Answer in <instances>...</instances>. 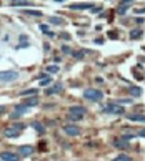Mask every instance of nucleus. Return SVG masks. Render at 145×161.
Returning <instances> with one entry per match:
<instances>
[{
    "instance_id": "21",
    "label": "nucleus",
    "mask_w": 145,
    "mask_h": 161,
    "mask_svg": "<svg viewBox=\"0 0 145 161\" xmlns=\"http://www.w3.org/2000/svg\"><path fill=\"white\" fill-rule=\"evenodd\" d=\"M37 90L35 88H30V90H25V91H22V96H28V95H35Z\"/></svg>"
},
{
    "instance_id": "11",
    "label": "nucleus",
    "mask_w": 145,
    "mask_h": 161,
    "mask_svg": "<svg viewBox=\"0 0 145 161\" xmlns=\"http://www.w3.org/2000/svg\"><path fill=\"white\" fill-rule=\"evenodd\" d=\"M63 85L62 83H55L53 86H50V88L45 90V95H53V93H58V91H62Z\"/></svg>"
},
{
    "instance_id": "4",
    "label": "nucleus",
    "mask_w": 145,
    "mask_h": 161,
    "mask_svg": "<svg viewBox=\"0 0 145 161\" xmlns=\"http://www.w3.org/2000/svg\"><path fill=\"white\" fill-rule=\"evenodd\" d=\"M104 111L105 113H112V115H122L124 113V108H122L120 105H117L115 101H112V103H109L104 108Z\"/></svg>"
},
{
    "instance_id": "12",
    "label": "nucleus",
    "mask_w": 145,
    "mask_h": 161,
    "mask_svg": "<svg viewBox=\"0 0 145 161\" xmlns=\"http://www.w3.org/2000/svg\"><path fill=\"white\" fill-rule=\"evenodd\" d=\"M72 10H85V8H93V4H72Z\"/></svg>"
},
{
    "instance_id": "8",
    "label": "nucleus",
    "mask_w": 145,
    "mask_h": 161,
    "mask_svg": "<svg viewBox=\"0 0 145 161\" xmlns=\"http://www.w3.org/2000/svg\"><path fill=\"white\" fill-rule=\"evenodd\" d=\"M114 146L115 148H120V150H129V141H125L124 138H117V140H114Z\"/></svg>"
},
{
    "instance_id": "23",
    "label": "nucleus",
    "mask_w": 145,
    "mask_h": 161,
    "mask_svg": "<svg viewBox=\"0 0 145 161\" xmlns=\"http://www.w3.org/2000/svg\"><path fill=\"white\" fill-rule=\"evenodd\" d=\"M50 22H52V23H55V25H60V23H62V18H58V17H50Z\"/></svg>"
},
{
    "instance_id": "13",
    "label": "nucleus",
    "mask_w": 145,
    "mask_h": 161,
    "mask_svg": "<svg viewBox=\"0 0 145 161\" xmlns=\"http://www.w3.org/2000/svg\"><path fill=\"white\" fill-rule=\"evenodd\" d=\"M23 105H25L27 108H30V106H37V105H38V96H30V98H25Z\"/></svg>"
},
{
    "instance_id": "10",
    "label": "nucleus",
    "mask_w": 145,
    "mask_h": 161,
    "mask_svg": "<svg viewBox=\"0 0 145 161\" xmlns=\"http://www.w3.org/2000/svg\"><path fill=\"white\" fill-rule=\"evenodd\" d=\"M32 153H33V148H32V146H28V145H23V146H20V148H18V155H20V156H25V158H27V156H30L32 155Z\"/></svg>"
},
{
    "instance_id": "15",
    "label": "nucleus",
    "mask_w": 145,
    "mask_h": 161,
    "mask_svg": "<svg viewBox=\"0 0 145 161\" xmlns=\"http://www.w3.org/2000/svg\"><path fill=\"white\" fill-rule=\"evenodd\" d=\"M142 35H144V30H140V28H135V30L130 32V38H132V40H137V38H140Z\"/></svg>"
},
{
    "instance_id": "27",
    "label": "nucleus",
    "mask_w": 145,
    "mask_h": 161,
    "mask_svg": "<svg viewBox=\"0 0 145 161\" xmlns=\"http://www.w3.org/2000/svg\"><path fill=\"white\" fill-rule=\"evenodd\" d=\"M50 83H52V80H50V78H45V80H42V82H40L42 86H47V85H50Z\"/></svg>"
},
{
    "instance_id": "24",
    "label": "nucleus",
    "mask_w": 145,
    "mask_h": 161,
    "mask_svg": "<svg viewBox=\"0 0 145 161\" xmlns=\"http://www.w3.org/2000/svg\"><path fill=\"white\" fill-rule=\"evenodd\" d=\"M20 45H18V48H22V47H27V37H23V35H22L20 37Z\"/></svg>"
},
{
    "instance_id": "17",
    "label": "nucleus",
    "mask_w": 145,
    "mask_h": 161,
    "mask_svg": "<svg viewBox=\"0 0 145 161\" xmlns=\"http://www.w3.org/2000/svg\"><path fill=\"white\" fill-rule=\"evenodd\" d=\"M130 93L134 95V96H140V95H142V88H139V86H132V88H130Z\"/></svg>"
},
{
    "instance_id": "28",
    "label": "nucleus",
    "mask_w": 145,
    "mask_h": 161,
    "mask_svg": "<svg viewBox=\"0 0 145 161\" xmlns=\"http://www.w3.org/2000/svg\"><path fill=\"white\" fill-rule=\"evenodd\" d=\"M73 57L78 58V60H82L83 58V52H77V53H73Z\"/></svg>"
},
{
    "instance_id": "16",
    "label": "nucleus",
    "mask_w": 145,
    "mask_h": 161,
    "mask_svg": "<svg viewBox=\"0 0 145 161\" xmlns=\"http://www.w3.org/2000/svg\"><path fill=\"white\" fill-rule=\"evenodd\" d=\"M130 121H145V115H129Z\"/></svg>"
},
{
    "instance_id": "19",
    "label": "nucleus",
    "mask_w": 145,
    "mask_h": 161,
    "mask_svg": "<svg viewBox=\"0 0 145 161\" xmlns=\"http://www.w3.org/2000/svg\"><path fill=\"white\" fill-rule=\"evenodd\" d=\"M32 126H33V128L38 131V133H43V131H45V128H43V125H42V123H37V121H35Z\"/></svg>"
},
{
    "instance_id": "5",
    "label": "nucleus",
    "mask_w": 145,
    "mask_h": 161,
    "mask_svg": "<svg viewBox=\"0 0 145 161\" xmlns=\"http://www.w3.org/2000/svg\"><path fill=\"white\" fill-rule=\"evenodd\" d=\"M18 77V73L14 70H5V72H0V82H12Z\"/></svg>"
},
{
    "instance_id": "3",
    "label": "nucleus",
    "mask_w": 145,
    "mask_h": 161,
    "mask_svg": "<svg viewBox=\"0 0 145 161\" xmlns=\"http://www.w3.org/2000/svg\"><path fill=\"white\" fill-rule=\"evenodd\" d=\"M83 115H85V108L83 106H72V108L68 110V116H70L72 121H78Z\"/></svg>"
},
{
    "instance_id": "18",
    "label": "nucleus",
    "mask_w": 145,
    "mask_h": 161,
    "mask_svg": "<svg viewBox=\"0 0 145 161\" xmlns=\"http://www.w3.org/2000/svg\"><path fill=\"white\" fill-rule=\"evenodd\" d=\"M114 161H132V158H130L129 155H119Z\"/></svg>"
},
{
    "instance_id": "7",
    "label": "nucleus",
    "mask_w": 145,
    "mask_h": 161,
    "mask_svg": "<svg viewBox=\"0 0 145 161\" xmlns=\"http://www.w3.org/2000/svg\"><path fill=\"white\" fill-rule=\"evenodd\" d=\"M0 158L4 161H18V155L17 153H12V151H4L0 153Z\"/></svg>"
},
{
    "instance_id": "25",
    "label": "nucleus",
    "mask_w": 145,
    "mask_h": 161,
    "mask_svg": "<svg viewBox=\"0 0 145 161\" xmlns=\"http://www.w3.org/2000/svg\"><path fill=\"white\" fill-rule=\"evenodd\" d=\"M127 7H130V5H120L119 7V13L120 15H124L125 12H127Z\"/></svg>"
},
{
    "instance_id": "29",
    "label": "nucleus",
    "mask_w": 145,
    "mask_h": 161,
    "mask_svg": "<svg viewBox=\"0 0 145 161\" xmlns=\"http://www.w3.org/2000/svg\"><path fill=\"white\" fill-rule=\"evenodd\" d=\"M62 52H63V53H70V48H68V47H65V45H63V47H62Z\"/></svg>"
},
{
    "instance_id": "30",
    "label": "nucleus",
    "mask_w": 145,
    "mask_h": 161,
    "mask_svg": "<svg viewBox=\"0 0 145 161\" xmlns=\"http://www.w3.org/2000/svg\"><path fill=\"white\" fill-rule=\"evenodd\" d=\"M139 136H142V138H145V128H144V130H140V131H139Z\"/></svg>"
},
{
    "instance_id": "1",
    "label": "nucleus",
    "mask_w": 145,
    "mask_h": 161,
    "mask_svg": "<svg viewBox=\"0 0 145 161\" xmlns=\"http://www.w3.org/2000/svg\"><path fill=\"white\" fill-rule=\"evenodd\" d=\"M22 130H23V123H12V126H9V128L4 130V135L7 138H18Z\"/></svg>"
},
{
    "instance_id": "9",
    "label": "nucleus",
    "mask_w": 145,
    "mask_h": 161,
    "mask_svg": "<svg viewBox=\"0 0 145 161\" xmlns=\"http://www.w3.org/2000/svg\"><path fill=\"white\" fill-rule=\"evenodd\" d=\"M63 131L67 133L68 136H77L78 133H80V130H78L77 126H73V125H67V126H63Z\"/></svg>"
},
{
    "instance_id": "20",
    "label": "nucleus",
    "mask_w": 145,
    "mask_h": 161,
    "mask_svg": "<svg viewBox=\"0 0 145 161\" xmlns=\"http://www.w3.org/2000/svg\"><path fill=\"white\" fill-rule=\"evenodd\" d=\"M47 72H48V73H57L58 72V67H57V65H48V67H47Z\"/></svg>"
},
{
    "instance_id": "31",
    "label": "nucleus",
    "mask_w": 145,
    "mask_h": 161,
    "mask_svg": "<svg viewBox=\"0 0 145 161\" xmlns=\"http://www.w3.org/2000/svg\"><path fill=\"white\" fill-rule=\"evenodd\" d=\"M4 111H5V108H4V106H0V115L4 113Z\"/></svg>"
},
{
    "instance_id": "26",
    "label": "nucleus",
    "mask_w": 145,
    "mask_h": 161,
    "mask_svg": "<svg viewBox=\"0 0 145 161\" xmlns=\"http://www.w3.org/2000/svg\"><path fill=\"white\" fill-rule=\"evenodd\" d=\"M25 13H27V15H35V17H40L42 15L40 12H35V10H27Z\"/></svg>"
},
{
    "instance_id": "14",
    "label": "nucleus",
    "mask_w": 145,
    "mask_h": 161,
    "mask_svg": "<svg viewBox=\"0 0 145 161\" xmlns=\"http://www.w3.org/2000/svg\"><path fill=\"white\" fill-rule=\"evenodd\" d=\"M10 5L12 7H27V5H30V2H27V0H12Z\"/></svg>"
},
{
    "instance_id": "6",
    "label": "nucleus",
    "mask_w": 145,
    "mask_h": 161,
    "mask_svg": "<svg viewBox=\"0 0 145 161\" xmlns=\"http://www.w3.org/2000/svg\"><path fill=\"white\" fill-rule=\"evenodd\" d=\"M27 110H28V108H27V106H25L23 103H22V105H17V106H15V111H12L10 118H12V120L20 118V116H22L23 113H27Z\"/></svg>"
},
{
    "instance_id": "2",
    "label": "nucleus",
    "mask_w": 145,
    "mask_h": 161,
    "mask_svg": "<svg viewBox=\"0 0 145 161\" xmlns=\"http://www.w3.org/2000/svg\"><path fill=\"white\" fill-rule=\"evenodd\" d=\"M83 98L90 100V101H100V100L104 98V93L97 88H87L83 91Z\"/></svg>"
},
{
    "instance_id": "22",
    "label": "nucleus",
    "mask_w": 145,
    "mask_h": 161,
    "mask_svg": "<svg viewBox=\"0 0 145 161\" xmlns=\"http://www.w3.org/2000/svg\"><path fill=\"white\" fill-rule=\"evenodd\" d=\"M40 30L43 32L45 35H52V37H53V32H50V30H48V27H47V25H40Z\"/></svg>"
}]
</instances>
